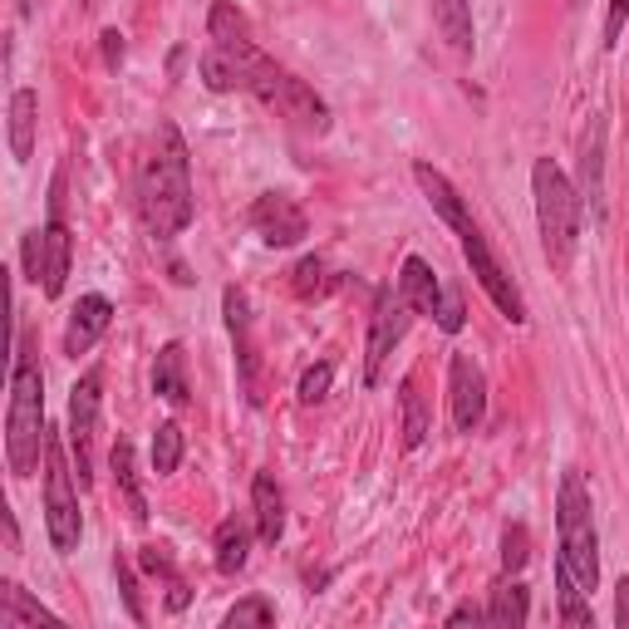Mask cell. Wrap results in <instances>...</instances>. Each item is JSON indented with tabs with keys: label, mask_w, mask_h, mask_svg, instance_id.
I'll return each instance as SVG.
<instances>
[{
	"label": "cell",
	"mask_w": 629,
	"mask_h": 629,
	"mask_svg": "<svg viewBox=\"0 0 629 629\" xmlns=\"http://www.w3.org/2000/svg\"><path fill=\"white\" fill-rule=\"evenodd\" d=\"M398 291H404V301L414 305V315H438V305H443V285L438 276H433V266L423 256H408L404 261V271H398Z\"/></svg>",
	"instance_id": "19"
},
{
	"label": "cell",
	"mask_w": 629,
	"mask_h": 629,
	"mask_svg": "<svg viewBox=\"0 0 629 629\" xmlns=\"http://www.w3.org/2000/svg\"><path fill=\"white\" fill-rule=\"evenodd\" d=\"M531 197H536V226H541V246L546 261L556 271H570L580 246V192L570 187V177L560 173L551 158H536L531 168Z\"/></svg>",
	"instance_id": "3"
},
{
	"label": "cell",
	"mask_w": 629,
	"mask_h": 629,
	"mask_svg": "<svg viewBox=\"0 0 629 629\" xmlns=\"http://www.w3.org/2000/svg\"><path fill=\"white\" fill-rule=\"evenodd\" d=\"M556 531H560V556L570 566V576L586 586V595L600 586V536H595V517H590V487L586 477L570 467L560 477V497H556Z\"/></svg>",
	"instance_id": "4"
},
{
	"label": "cell",
	"mask_w": 629,
	"mask_h": 629,
	"mask_svg": "<svg viewBox=\"0 0 629 629\" xmlns=\"http://www.w3.org/2000/svg\"><path fill=\"white\" fill-rule=\"evenodd\" d=\"M526 620H531V595H526L521 580H501V586L491 590V600H487V625L521 629Z\"/></svg>",
	"instance_id": "22"
},
{
	"label": "cell",
	"mask_w": 629,
	"mask_h": 629,
	"mask_svg": "<svg viewBox=\"0 0 629 629\" xmlns=\"http://www.w3.org/2000/svg\"><path fill=\"white\" fill-rule=\"evenodd\" d=\"M329 384H335V364L319 359V364H311V369L301 374V398H305V404H319V398L329 394Z\"/></svg>",
	"instance_id": "32"
},
{
	"label": "cell",
	"mask_w": 629,
	"mask_h": 629,
	"mask_svg": "<svg viewBox=\"0 0 629 629\" xmlns=\"http://www.w3.org/2000/svg\"><path fill=\"white\" fill-rule=\"evenodd\" d=\"M99 40H104V64H109V70H119V64H123V35H119V30H104Z\"/></svg>",
	"instance_id": "39"
},
{
	"label": "cell",
	"mask_w": 629,
	"mask_h": 629,
	"mask_svg": "<svg viewBox=\"0 0 629 629\" xmlns=\"http://www.w3.org/2000/svg\"><path fill=\"white\" fill-rule=\"evenodd\" d=\"M113 325V305L104 295H79L74 315H70V329H64V354L79 359V354H89L104 339V329Z\"/></svg>",
	"instance_id": "12"
},
{
	"label": "cell",
	"mask_w": 629,
	"mask_h": 629,
	"mask_svg": "<svg viewBox=\"0 0 629 629\" xmlns=\"http://www.w3.org/2000/svg\"><path fill=\"white\" fill-rule=\"evenodd\" d=\"M408 319H414V305L404 301L398 285H379L374 291V315H369V345H364V384H379L384 379V364L394 345L408 335Z\"/></svg>",
	"instance_id": "6"
},
{
	"label": "cell",
	"mask_w": 629,
	"mask_h": 629,
	"mask_svg": "<svg viewBox=\"0 0 629 629\" xmlns=\"http://www.w3.org/2000/svg\"><path fill=\"white\" fill-rule=\"evenodd\" d=\"M109 463H113V477H119L123 497H129V517H133V521H148V501H143V487H139V467H133V448H129L123 438L113 443Z\"/></svg>",
	"instance_id": "27"
},
{
	"label": "cell",
	"mask_w": 629,
	"mask_h": 629,
	"mask_svg": "<svg viewBox=\"0 0 629 629\" xmlns=\"http://www.w3.org/2000/svg\"><path fill=\"white\" fill-rule=\"evenodd\" d=\"M64 443L60 433H44V526H50V546L60 556H70L84 536V521H79V497H74V467L64 457Z\"/></svg>",
	"instance_id": "5"
},
{
	"label": "cell",
	"mask_w": 629,
	"mask_h": 629,
	"mask_svg": "<svg viewBox=\"0 0 629 629\" xmlns=\"http://www.w3.org/2000/svg\"><path fill=\"white\" fill-rule=\"evenodd\" d=\"M222 311H226V329H232V345H236V369H242V394L251 408H261V359H256V339H251V311H246V295L236 285H226L222 295Z\"/></svg>",
	"instance_id": "11"
},
{
	"label": "cell",
	"mask_w": 629,
	"mask_h": 629,
	"mask_svg": "<svg viewBox=\"0 0 629 629\" xmlns=\"http://www.w3.org/2000/svg\"><path fill=\"white\" fill-rule=\"evenodd\" d=\"M625 20H629V0H610V20H605V44H620Z\"/></svg>",
	"instance_id": "38"
},
{
	"label": "cell",
	"mask_w": 629,
	"mask_h": 629,
	"mask_svg": "<svg viewBox=\"0 0 629 629\" xmlns=\"http://www.w3.org/2000/svg\"><path fill=\"white\" fill-rule=\"evenodd\" d=\"M276 625V605L261 600V595H246L226 610V629H271Z\"/></svg>",
	"instance_id": "30"
},
{
	"label": "cell",
	"mask_w": 629,
	"mask_h": 629,
	"mask_svg": "<svg viewBox=\"0 0 629 629\" xmlns=\"http://www.w3.org/2000/svg\"><path fill=\"white\" fill-rule=\"evenodd\" d=\"M40 236H44V276H40V291L50 295V301H60L64 281H70L74 236H70V226H64V216H50V226H44Z\"/></svg>",
	"instance_id": "13"
},
{
	"label": "cell",
	"mask_w": 629,
	"mask_h": 629,
	"mask_svg": "<svg viewBox=\"0 0 629 629\" xmlns=\"http://www.w3.org/2000/svg\"><path fill=\"white\" fill-rule=\"evenodd\" d=\"M35 129H40V94L35 89H16L10 94V158L16 163L35 158Z\"/></svg>",
	"instance_id": "18"
},
{
	"label": "cell",
	"mask_w": 629,
	"mask_h": 629,
	"mask_svg": "<svg viewBox=\"0 0 629 629\" xmlns=\"http://www.w3.org/2000/svg\"><path fill=\"white\" fill-rule=\"evenodd\" d=\"M433 26L457 54H473V0H433Z\"/></svg>",
	"instance_id": "21"
},
{
	"label": "cell",
	"mask_w": 629,
	"mask_h": 629,
	"mask_svg": "<svg viewBox=\"0 0 629 629\" xmlns=\"http://www.w3.org/2000/svg\"><path fill=\"white\" fill-rule=\"evenodd\" d=\"M457 242H463V256H467V266H473L477 285L487 291V301L497 305V311L507 315L511 325H526V301H521L517 281H511V276H507V266H501V261L491 256V246H487V236L477 232V222L467 226V232H457Z\"/></svg>",
	"instance_id": "7"
},
{
	"label": "cell",
	"mask_w": 629,
	"mask_h": 629,
	"mask_svg": "<svg viewBox=\"0 0 629 629\" xmlns=\"http://www.w3.org/2000/svg\"><path fill=\"white\" fill-rule=\"evenodd\" d=\"M285 119H295L301 129H311V133H325L329 129V109H325V99L315 94L305 79H295L291 74V84H285V94H281V104H276Z\"/></svg>",
	"instance_id": "20"
},
{
	"label": "cell",
	"mask_w": 629,
	"mask_h": 629,
	"mask_svg": "<svg viewBox=\"0 0 629 629\" xmlns=\"http://www.w3.org/2000/svg\"><path fill=\"white\" fill-rule=\"evenodd\" d=\"M207 40H212V44H242V40H251L246 16L232 6V0H216V6H212V16H207Z\"/></svg>",
	"instance_id": "28"
},
{
	"label": "cell",
	"mask_w": 629,
	"mask_h": 629,
	"mask_svg": "<svg viewBox=\"0 0 629 629\" xmlns=\"http://www.w3.org/2000/svg\"><path fill=\"white\" fill-rule=\"evenodd\" d=\"M139 212H143L148 236H158V242L192 226V212H197L192 207V163H187V143H182L177 123H158V148L139 177Z\"/></svg>",
	"instance_id": "1"
},
{
	"label": "cell",
	"mask_w": 629,
	"mask_h": 629,
	"mask_svg": "<svg viewBox=\"0 0 629 629\" xmlns=\"http://www.w3.org/2000/svg\"><path fill=\"white\" fill-rule=\"evenodd\" d=\"M153 394L168 398L173 408H182L192 398V384H187V349L177 345V339H168L163 349H158L153 359Z\"/></svg>",
	"instance_id": "17"
},
{
	"label": "cell",
	"mask_w": 629,
	"mask_h": 629,
	"mask_svg": "<svg viewBox=\"0 0 629 629\" xmlns=\"http://www.w3.org/2000/svg\"><path fill=\"white\" fill-rule=\"evenodd\" d=\"M433 319H438V329H448V335H457V329H463V295H457V291H443V305H438V315H433Z\"/></svg>",
	"instance_id": "36"
},
{
	"label": "cell",
	"mask_w": 629,
	"mask_h": 629,
	"mask_svg": "<svg viewBox=\"0 0 629 629\" xmlns=\"http://www.w3.org/2000/svg\"><path fill=\"white\" fill-rule=\"evenodd\" d=\"M35 10H40V0H20V16H26V20L35 16Z\"/></svg>",
	"instance_id": "43"
},
{
	"label": "cell",
	"mask_w": 629,
	"mask_h": 629,
	"mask_svg": "<svg viewBox=\"0 0 629 629\" xmlns=\"http://www.w3.org/2000/svg\"><path fill=\"white\" fill-rule=\"evenodd\" d=\"M398 408H404V448L414 453L428 443V428H433V418H428V404H423V394H418V379L408 374L404 384H398Z\"/></svg>",
	"instance_id": "26"
},
{
	"label": "cell",
	"mask_w": 629,
	"mask_h": 629,
	"mask_svg": "<svg viewBox=\"0 0 629 629\" xmlns=\"http://www.w3.org/2000/svg\"><path fill=\"white\" fill-rule=\"evenodd\" d=\"M246 556H251V526L242 517H226L216 526V570L236 576V570H246Z\"/></svg>",
	"instance_id": "24"
},
{
	"label": "cell",
	"mask_w": 629,
	"mask_h": 629,
	"mask_svg": "<svg viewBox=\"0 0 629 629\" xmlns=\"http://www.w3.org/2000/svg\"><path fill=\"white\" fill-rule=\"evenodd\" d=\"M448 398H453V423L457 433H477L487 418V379L483 364L473 354H453L448 364Z\"/></svg>",
	"instance_id": "10"
},
{
	"label": "cell",
	"mask_w": 629,
	"mask_h": 629,
	"mask_svg": "<svg viewBox=\"0 0 629 629\" xmlns=\"http://www.w3.org/2000/svg\"><path fill=\"white\" fill-rule=\"evenodd\" d=\"M40 620L54 625V615L44 610L40 600H30L16 580H6V586H0V629H26V625H40Z\"/></svg>",
	"instance_id": "25"
},
{
	"label": "cell",
	"mask_w": 629,
	"mask_h": 629,
	"mask_svg": "<svg viewBox=\"0 0 629 629\" xmlns=\"http://www.w3.org/2000/svg\"><path fill=\"white\" fill-rule=\"evenodd\" d=\"M99 398H104V369H84V379L70 388V453H74V477H79V487L94 483Z\"/></svg>",
	"instance_id": "8"
},
{
	"label": "cell",
	"mask_w": 629,
	"mask_h": 629,
	"mask_svg": "<svg viewBox=\"0 0 629 629\" xmlns=\"http://www.w3.org/2000/svg\"><path fill=\"white\" fill-rule=\"evenodd\" d=\"M580 202H590L595 222L605 216V123L590 119V133H586V148H580Z\"/></svg>",
	"instance_id": "15"
},
{
	"label": "cell",
	"mask_w": 629,
	"mask_h": 629,
	"mask_svg": "<svg viewBox=\"0 0 629 629\" xmlns=\"http://www.w3.org/2000/svg\"><path fill=\"white\" fill-rule=\"evenodd\" d=\"M251 521H256V536L266 546L281 541L285 531V497L276 487V477L271 473H256V483H251Z\"/></svg>",
	"instance_id": "16"
},
{
	"label": "cell",
	"mask_w": 629,
	"mask_h": 629,
	"mask_svg": "<svg viewBox=\"0 0 629 629\" xmlns=\"http://www.w3.org/2000/svg\"><path fill=\"white\" fill-rule=\"evenodd\" d=\"M251 226L266 246H301L311 236V216L301 212V202L285 197V192H261L251 202Z\"/></svg>",
	"instance_id": "9"
},
{
	"label": "cell",
	"mask_w": 629,
	"mask_h": 629,
	"mask_svg": "<svg viewBox=\"0 0 629 629\" xmlns=\"http://www.w3.org/2000/svg\"><path fill=\"white\" fill-rule=\"evenodd\" d=\"M615 625L629 629V576L615 586Z\"/></svg>",
	"instance_id": "40"
},
{
	"label": "cell",
	"mask_w": 629,
	"mask_h": 629,
	"mask_svg": "<svg viewBox=\"0 0 629 629\" xmlns=\"http://www.w3.org/2000/svg\"><path fill=\"white\" fill-rule=\"evenodd\" d=\"M139 560H143L148 576H168V580H177V566H173V556H168V546H143Z\"/></svg>",
	"instance_id": "37"
},
{
	"label": "cell",
	"mask_w": 629,
	"mask_h": 629,
	"mask_svg": "<svg viewBox=\"0 0 629 629\" xmlns=\"http://www.w3.org/2000/svg\"><path fill=\"white\" fill-rule=\"evenodd\" d=\"M329 285H335V281H329V271H325V261H319V256H305L301 266L291 271V291L301 295V301H319Z\"/></svg>",
	"instance_id": "31"
},
{
	"label": "cell",
	"mask_w": 629,
	"mask_h": 629,
	"mask_svg": "<svg viewBox=\"0 0 629 629\" xmlns=\"http://www.w3.org/2000/svg\"><path fill=\"white\" fill-rule=\"evenodd\" d=\"M20 261H26V281H35L44 276V236L40 232H26V242H20Z\"/></svg>",
	"instance_id": "35"
},
{
	"label": "cell",
	"mask_w": 629,
	"mask_h": 629,
	"mask_svg": "<svg viewBox=\"0 0 629 629\" xmlns=\"http://www.w3.org/2000/svg\"><path fill=\"white\" fill-rule=\"evenodd\" d=\"M414 182L423 187V197L433 202V212L443 216V222L453 226V232H467V226H473V216H467V202H463V192L453 187L448 177L438 173V168L433 163H414Z\"/></svg>",
	"instance_id": "14"
},
{
	"label": "cell",
	"mask_w": 629,
	"mask_h": 629,
	"mask_svg": "<svg viewBox=\"0 0 629 629\" xmlns=\"http://www.w3.org/2000/svg\"><path fill=\"white\" fill-rule=\"evenodd\" d=\"M526 526H507V536H501V570L507 576H517V570L526 566Z\"/></svg>",
	"instance_id": "33"
},
{
	"label": "cell",
	"mask_w": 629,
	"mask_h": 629,
	"mask_svg": "<svg viewBox=\"0 0 629 629\" xmlns=\"http://www.w3.org/2000/svg\"><path fill=\"white\" fill-rule=\"evenodd\" d=\"M113 576H119V590H123V605H129V615L143 625V620H148V610H143V600H139V580H133L129 560H113Z\"/></svg>",
	"instance_id": "34"
},
{
	"label": "cell",
	"mask_w": 629,
	"mask_h": 629,
	"mask_svg": "<svg viewBox=\"0 0 629 629\" xmlns=\"http://www.w3.org/2000/svg\"><path fill=\"white\" fill-rule=\"evenodd\" d=\"M556 600H560V620L570 629H595V610H590V595L570 576L566 560H556Z\"/></svg>",
	"instance_id": "23"
},
{
	"label": "cell",
	"mask_w": 629,
	"mask_h": 629,
	"mask_svg": "<svg viewBox=\"0 0 629 629\" xmlns=\"http://www.w3.org/2000/svg\"><path fill=\"white\" fill-rule=\"evenodd\" d=\"M448 625H487V610H477V605H457L448 615Z\"/></svg>",
	"instance_id": "41"
},
{
	"label": "cell",
	"mask_w": 629,
	"mask_h": 629,
	"mask_svg": "<svg viewBox=\"0 0 629 629\" xmlns=\"http://www.w3.org/2000/svg\"><path fill=\"white\" fill-rule=\"evenodd\" d=\"M168 610H187V586L173 580V595H168Z\"/></svg>",
	"instance_id": "42"
},
{
	"label": "cell",
	"mask_w": 629,
	"mask_h": 629,
	"mask_svg": "<svg viewBox=\"0 0 629 629\" xmlns=\"http://www.w3.org/2000/svg\"><path fill=\"white\" fill-rule=\"evenodd\" d=\"M44 369L30 354V345H20L16 369H10V408H6V463L10 477H30L44 457Z\"/></svg>",
	"instance_id": "2"
},
{
	"label": "cell",
	"mask_w": 629,
	"mask_h": 629,
	"mask_svg": "<svg viewBox=\"0 0 629 629\" xmlns=\"http://www.w3.org/2000/svg\"><path fill=\"white\" fill-rule=\"evenodd\" d=\"M177 463H182V428L177 423H158V433H153V473L173 477Z\"/></svg>",
	"instance_id": "29"
}]
</instances>
